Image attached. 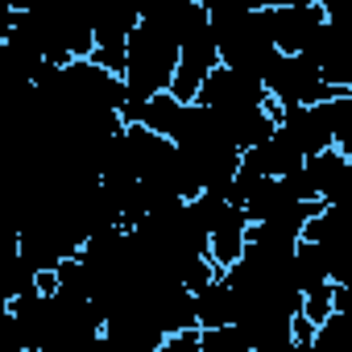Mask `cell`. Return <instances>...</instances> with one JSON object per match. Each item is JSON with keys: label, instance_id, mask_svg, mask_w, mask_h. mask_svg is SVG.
<instances>
[{"label": "cell", "instance_id": "1", "mask_svg": "<svg viewBox=\"0 0 352 352\" xmlns=\"http://www.w3.org/2000/svg\"><path fill=\"white\" fill-rule=\"evenodd\" d=\"M208 30H212V42H216V58L232 71H245V75L261 79L270 71V63L278 58V46L270 38V9L212 17Z\"/></svg>", "mask_w": 352, "mask_h": 352}, {"label": "cell", "instance_id": "2", "mask_svg": "<svg viewBox=\"0 0 352 352\" xmlns=\"http://www.w3.org/2000/svg\"><path fill=\"white\" fill-rule=\"evenodd\" d=\"M174 67H179V42L137 21L129 42H124V71H120L129 100H145L153 91H170Z\"/></svg>", "mask_w": 352, "mask_h": 352}, {"label": "cell", "instance_id": "3", "mask_svg": "<svg viewBox=\"0 0 352 352\" xmlns=\"http://www.w3.org/2000/svg\"><path fill=\"white\" fill-rule=\"evenodd\" d=\"M261 87H265V96H270L278 108H286V104H319V100H331V96H340V91H352V87H331V83H323L319 67H315L307 54H282V50H278V58L270 63V71L261 75Z\"/></svg>", "mask_w": 352, "mask_h": 352}, {"label": "cell", "instance_id": "4", "mask_svg": "<svg viewBox=\"0 0 352 352\" xmlns=\"http://www.w3.org/2000/svg\"><path fill=\"white\" fill-rule=\"evenodd\" d=\"M63 100H67V112L71 108H108V112H120V104L129 100L124 91V79L91 58H71L63 63ZM63 112V116H67Z\"/></svg>", "mask_w": 352, "mask_h": 352}, {"label": "cell", "instance_id": "5", "mask_svg": "<svg viewBox=\"0 0 352 352\" xmlns=\"http://www.w3.org/2000/svg\"><path fill=\"white\" fill-rule=\"evenodd\" d=\"M195 100L208 104V108H216V112H245V108H261L270 96H265L261 79H253V75H245V71H232V67L216 63V67L204 75Z\"/></svg>", "mask_w": 352, "mask_h": 352}, {"label": "cell", "instance_id": "6", "mask_svg": "<svg viewBox=\"0 0 352 352\" xmlns=\"http://www.w3.org/2000/svg\"><path fill=\"white\" fill-rule=\"evenodd\" d=\"M298 54H307V58L319 67L323 83H331V87H352V25L323 21L319 34L311 38V46L298 50Z\"/></svg>", "mask_w": 352, "mask_h": 352}, {"label": "cell", "instance_id": "7", "mask_svg": "<svg viewBox=\"0 0 352 352\" xmlns=\"http://www.w3.org/2000/svg\"><path fill=\"white\" fill-rule=\"evenodd\" d=\"M278 133H282L302 157L327 149V145H331L327 100H319V104H286V108H278Z\"/></svg>", "mask_w": 352, "mask_h": 352}, {"label": "cell", "instance_id": "8", "mask_svg": "<svg viewBox=\"0 0 352 352\" xmlns=\"http://www.w3.org/2000/svg\"><path fill=\"white\" fill-rule=\"evenodd\" d=\"M216 63H220V58H216L212 30H195L191 38H183V42H179V67H174V79H170V96L183 100V104H191L195 91H199V83H204V75H208Z\"/></svg>", "mask_w": 352, "mask_h": 352}, {"label": "cell", "instance_id": "9", "mask_svg": "<svg viewBox=\"0 0 352 352\" xmlns=\"http://www.w3.org/2000/svg\"><path fill=\"white\" fill-rule=\"evenodd\" d=\"M141 25L183 42L191 38L195 30H208V9L199 5V0H141Z\"/></svg>", "mask_w": 352, "mask_h": 352}, {"label": "cell", "instance_id": "10", "mask_svg": "<svg viewBox=\"0 0 352 352\" xmlns=\"http://www.w3.org/2000/svg\"><path fill=\"white\" fill-rule=\"evenodd\" d=\"M323 21L327 17L315 0L311 5H282V9H270V38L282 54H298V50L311 46V38L319 34Z\"/></svg>", "mask_w": 352, "mask_h": 352}, {"label": "cell", "instance_id": "11", "mask_svg": "<svg viewBox=\"0 0 352 352\" xmlns=\"http://www.w3.org/2000/svg\"><path fill=\"white\" fill-rule=\"evenodd\" d=\"M302 174H307V183H311L315 199L340 204V199L348 195V183H352V157L340 153L336 145H327V149L302 157Z\"/></svg>", "mask_w": 352, "mask_h": 352}, {"label": "cell", "instance_id": "12", "mask_svg": "<svg viewBox=\"0 0 352 352\" xmlns=\"http://www.w3.org/2000/svg\"><path fill=\"white\" fill-rule=\"evenodd\" d=\"M191 294H195V323H199V327L232 323V286L224 282L220 270H216V278H208V282L195 286Z\"/></svg>", "mask_w": 352, "mask_h": 352}, {"label": "cell", "instance_id": "13", "mask_svg": "<svg viewBox=\"0 0 352 352\" xmlns=\"http://www.w3.org/2000/svg\"><path fill=\"white\" fill-rule=\"evenodd\" d=\"M208 9V21L212 17H232V13H249V9H261V0H199Z\"/></svg>", "mask_w": 352, "mask_h": 352}, {"label": "cell", "instance_id": "14", "mask_svg": "<svg viewBox=\"0 0 352 352\" xmlns=\"http://www.w3.org/2000/svg\"><path fill=\"white\" fill-rule=\"evenodd\" d=\"M315 5L323 9L327 21H336V25H352V0H315Z\"/></svg>", "mask_w": 352, "mask_h": 352}, {"label": "cell", "instance_id": "15", "mask_svg": "<svg viewBox=\"0 0 352 352\" xmlns=\"http://www.w3.org/2000/svg\"><path fill=\"white\" fill-rule=\"evenodd\" d=\"M282 5H311V0H261V9H282Z\"/></svg>", "mask_w": 352, "mask_h": 352}]
</instances>
